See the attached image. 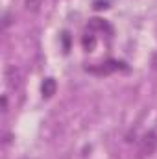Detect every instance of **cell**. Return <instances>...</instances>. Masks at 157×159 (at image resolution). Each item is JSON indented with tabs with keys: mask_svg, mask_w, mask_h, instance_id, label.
I'll return each instance as SVG.
<instances>
[{
	"mask_svg": "<svg viewBox=\"0 0 157 159\" xmlns=\"http://www.w3.org/2000/svg\"><path fill=\"white\" fill-rule=\"evenodd\" d=\"M157 150V133L155 131H148L142 139H141V144H139V152L142 157H150L154 156Z\"/></svg>",
	"mask_w": 157,
	"mask_h": 159,
	"instance_id": "1",
	"label": "cell"
},
{
	"mask_svg": "<svg viewBox=\"0 0 157 159\" xmlns=\"http://www.w3.org/2000/svg\"><path fill=\"white\" fill-rule=\"evenodd\" d=\"M4 80L9 89H19L20 87V72L15 65H7L4 70Z\"/></svg>",
	"mask_w": 157,
	"mask_h": 159,
	"instance_id": "2",
	"label": "cell"
},
{
	"mask_svg": "<svg viewBox=\"0 0 157 159\" xmlns=\"http://www.w3.org/2000/svg\"><path fill=\"white\" fill-rule=\"evenodd\" d=\"M56 89H57V83H56L54 78H46L44 81H43V85H41V93H43L44 98L54 96V94H56Z\"/></svg>",
	"mask_w": 157,
	"mask_h": 159,
	"instance_id": "3",
	"label": "cell"
},
{
	"mask_svg": "<svg viewBox=\"0 0 157 159\" xmlns=\"http://www.w3.org/2000/svg\"><path fill=\"white\" fill-rule=\"evenodd\" d=\"M41 2L43 0H24V7L28 9V11H37L41 6Z\"/></svg>",
	"mask_w": 157,
	"mask_h": 159,
	"instance_id": "4",
	"label": "cell"
},
{
	"mask_svg": "<svg viewBox=\"0 0 157 159\" xmlns=\"http://www.w3.org/2000/svg\"><path fill=\"white\" fill-rule=\"evenodd\" d=\"M83 44L85 46H89V50H92V46H94V37H83Z\"/></svg>",
	"mask_w": 157,
	"mask_h": 159,
	"instance_id": "5",
	"label": "cell"
},
{
	"mask_svg": "<svg viewBox=\"0 0 157 159\" xmlns=\"http://www.w3.org/2000/svg\"><path fill=\"white\" fill-rule=\"evenodd\" d=\"M2 111L7 113V96H6V94L2 96Z\"/></svg>",
	"mask_w": 157,
	"mask_h": 159,
	"instance_id": "6",
	"label": "cell"
},
{
	"mask_svg": "<svg viewBox=\"0 0 157 159\" xmlns=\"http://www.w3.org/2000/svg\"><path fill=\"white\" fill-rule=\"evenodd\" d=\"M7 26H9V15L4 17V28H7Z\"/></svg>",
	"mask_w": 157,
	"mask_h": 159,
	"instance_id": "7",
	"label": "cell"
},
{
	"mask_svg": "<svg viewBox=\"0 0 157 159\" xmlns=\"http://www.w3.org/2000/svg\"><path fill=\"white\" fill-rule=\"evenodd\" d=\"M154 67H155V70H157V56L154 57Z\"/></svg>",
	"mask_w": 157,
	"mask_h": 159,
	"instance_id": "8",
	"label": "cell"
}]
</instances>
